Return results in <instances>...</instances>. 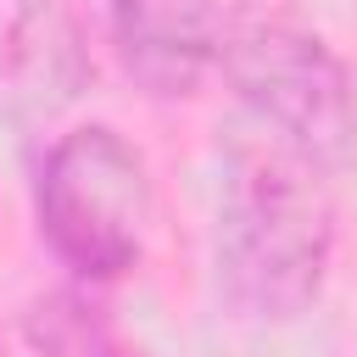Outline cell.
Masks as SVG:
<instances>
[{
	"label": "cell",
	"instance_id": "8992f818",
	"mask_svg": "<svg viewBox=\"0 0 357 357\" xmlns=\"http://www.w3.org/2000/svg\"><path fill=\"white\" fill-rule=\"evenodd\" d=\"M22 335H28V346L39 357H145L78 290H45V296H33L28 312H22Z\"/></svg>",
	"mask_w": 357,
	"mask_h": 357
},
{
	"label": "cell",
	"instance_id": "6da1fadb",
	"mask_svg": "<svg viewBox=\"0 0 357 357\" xmlns=\"http://www.w3.org/2000/svg\"><path fill=\"white\" fill-rule=\"evenodd\" d=\"M335 251V206L324 167L240 123L223 145L218 190V279L245 318L290 324L301 318Z\"/></svg>",
	"mask_w": 357,
	"mask_h": 357
},
{
	"label": "cell",
	"instance_id": "3957f363",
	"mask_svg": "<svg viewBox=\"0 0 357 357\" xmlns=\"http://www.w3.org/2000/svg\"><path fill=\"white\" fill-rule=\"evenodd\" d=\"M39 234L61 268L100 284L145 257L151 234V167L106 123L61 134L39 167Z\"/></svg>",
	"mask_w": 357,
	"mask_h": 357
},
{
	"label": "cell",
	"instance_id": "5b68a950",
	"mask_svg": "<svg viewBox=\"0 0 357 357\" xmlns=\"http://www.w3.org/2000/svg\"><path fill=\"white\" fill-rule=\"evenodd\" d=\"M106 11L123 73L156 100L190 95L218 61L223 45L218 0H106Z\"/></svg>",
	"mask_w": 357,
	"mask_h": 357
},
{
	"label": "cell",
	"instance_id": "277c9868",
	"mask_svg": "<svg viewBox=\"0 0 357 357\" xmlns=\"http://www.w3.org/2000/svg\"><path fill=\"white\" fill-rule=\"evenodd\" d=\"M95 78L73 0H0V117L39 123L73 106Z\"/></svg>",
	"mask_w": 357,
	"mask_h": 357
},
{
	"label": "cell",
	"instance_id": "7a4b0ae2",
	"mask_svg": "<svg viewBox=\"0 0 357 357\" xmlns=\"http://www.w3.org/2000/svg\"><path fill=\"white\" fill-rule=\"evenodd\" d=\"M218 67L262 134H273L324 173L351 156L357 89L318 28L279 6H251L223 28Z\"/></svg>",
	"mask_w": 357,
	"mask_h": 357
}]
</instances>
